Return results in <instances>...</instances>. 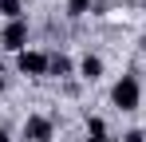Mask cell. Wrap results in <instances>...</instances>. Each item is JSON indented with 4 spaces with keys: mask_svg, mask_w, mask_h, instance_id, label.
Listing matches in <instances>:
<instances>
[{
    "mask_svg": "<svg viewBox=\"0 0 146 142\" xmlns=\"http://www.w3.org/2000/svg\"><path fill=\"white\" fill-rule=\"evenodd\" d=\"M51 134H55V122L48 115H28L24 118V138L28 142H51Z\"/></svg>",
    "mask_w": 146,
    "mask_h": 142,
    "instance_id": "obj_3",
    "label": "cell"
},
{
    "mask_svg": "<svg viewBox=\"0 0 146 142\" xmlns=\"http://www.w3.org/2000/svg\"><path fill=\"white\" fill-rule=\"evenodd\" d=\"M79 75H83V79H91V83H95L99 75H103V59H99V55H91V51H87V55H83V59H79Z\"/></svg>",
    "mask_w": 146,
    "mask_h": 142,
    "instance_id": "obj_5",
    "label": "cell"
},
{
    "mask_svg": "<svg viewBox=\"0 0 146 142\" xmlns=\"http://www.w3.org/2000/svg\"><path fill=\"white\" fill-rule=\"evenodd\" d=\"M0 91H4V71H0Z\"/></svg>",
    "mask_w": 146,
    "mask_h": 142,
    "instance_id": "obj_12",
    "label": "cell"
},
{
    "mask_svg": "<svg viewBox=\"0 0 146 142\" xmlns=\"http://www.w3.org/2000/svg\"><path fill=\"white\" fill-rule=\"evenodd\" d=\"M138 99H142V87H138V75H122L119 83L111 87V103L119 111H138Z\"/></svg>",
    "mask_w": 146,
    "mask_h": 142,
    "instance_id": "obj_1",
    "label": "cell"
},
{
    "mask_svg": "<svg viewBox=\"0 0 146 142\" xmlns=\"http://www.w3.org/2000/svg\"><path fill=\"white\" fill-rule=\"evenodd\" d=\"M24 44H28V20L20 16V20H8L4 24V32H0V47H8V51H24Z\"/></svg>",
    "mask_w": 146,
    "mask_h": 142,
    "instance_id": "obj_2",
    "label": "cell"
},
{
    "mask_svg": "<svg viewBox=\"0 0 146 142\" xmlns=\"http://www.w3.org/2000/svg\"><path fill=\"white\" fill-rule=\"evenodd\" d=\"M142 47H146V36H142Z\"/></svg>",
    "mask_w": 146,
    "mask_h": 142,
    "instance_id": "obj_13",
    "label": "cell"
},
{
    "mask_svg": "<svg viewBox=\"0 0 146 142\" xmlns=\"http://www.w3.org/2000/svg\"><path fill=\"white\" fill-rule=\"evenodd\" d=\"M20 12H24V4H20V0H0V16H8V20H20Z\"/></svg>",
    "mask_w": 146,
    "mask_h": 142,
    "instance_id": "obj_8",
    "label": "cell"
},
{
    "mask_svg": "<svg viewBox=\"0 0 146 142\" xmlns=\"http://www.w3.org/2000/svg\"><path fill=\"white\" fill-rule=\"evenodd\" d=\"M71 71H75V63H71V55H63V51H55L48 59V75H59V79H63V75H71Z\"/></svg>",
    "mask_w": 146,
    "mask_h": 142,
    "instance_id": "obj_6",
    "label": "cell"
},
{
    "mask_svg": "<svg viewBox=\"0 0 146 142\" xmlns=\"http://www.w3.org/2000/svg\"><path fill=\"white\" fill-rule=\"evenodd\" d=\"M87 8H91V0H67V12H71V16H83Z\"/></svg>",
    "mask_w": 146,
    "mask_h": 142,
    "instance_id": "obj_9",
    "label": "cell"
},
{
    "mask_svg": "<svg viewBox=\"0 0 146 142\" xmlns=\"http://www.w3.org/2000/svg\"><path fill=\"white\" fill-rule=\"evenodd\" d=\"M0 142H8V130H4V126H0Z\"/></svg>",
    "mask_w": 146,
    "mask_h": 142,
    "instance_id": "obj_11",
    "label": "cell"
},
{
    "mask_svg": "<svg viewBox=\"0 0 146 142\" xmlns=\"http://www.w3.org/2000/svg\"><path fill=\"white\" fill-rule=\"evenodd\" d=\"M122 142H146V130H126Z\"/></svg>",
    "mask_w": 146,
    "mask_h": 142,
    "instance_id": "obj_10",
    "label": "cell"
},
{
    "mask_svg": "<svg viewBox=\"0 0 146 142\" xmlns=\"http://www.w3.org/2000/svg\"><path fill=\"white\" fill-rule=\"evenodd\" d=\"M87 142H107V122L99 115H87Z\"/></svg>",
    "mask_w": 146,
    "mask_h": 142,
    "instance_id": "obj_7",
    "label": "cell"
},
{
    "mask_svg": "<svg viewBox=\"0 0 146 142\" xmlns=\"http://www.w3.org/2000/svg\"><path fill=\"white\" fill-rule=\"evenodd\" d=\"M48 59H51L48 51H28L24 47V51L16 55V67L24 71V75H48Z\"/></svg>",
    "mask_w": 146,
    "mask_h": 142,
    "instance_id": "obj_4",
    "label": "cell"
},
{
    "mask_svg": "<svg viewBox=\"0 0 146 142\" xmlns=\"http://www.w3.org/2000/svg\"><path fill=\"white\" fill-rule=\"evenodd\" d=\"M0 71H4V67H0Z\"/></svg>",
    "mask_w": 146,
    "mask_h": 142,
    "instance_id": "obj_14",
    "label": "cell"
}]
</instances>
